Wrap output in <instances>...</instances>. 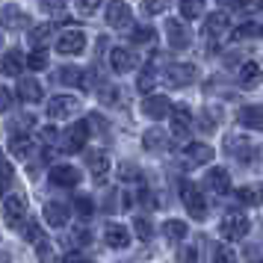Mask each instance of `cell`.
I'll list each match as a JSON object with an SVG mask.
<instances>
[{
    "mask_svg": "<svg viewBox=\"0 0 263 263\" xmlns=\"http://www.w3.org/2000/svg\"><path fill=\"white\" fill-rule=\"evenodd\" d=\"M74 9L89 18V15H95L98 9H101V3H98V0H77V3H74Z\"/></svg>",
    "mask_w": 263,
    "mask_h": 263,
    "instance_id": "60d3db41",
    "label": "cell"
},
{
    "mask_svg": "<svg viewBox=\"0 0 263 263\" xmlns=\"http://www.w3.org/2000/svg\"><path fill=\"white\" fill-rule=\"evenodd\" d=\"M130 39H133V45H154L157 33L151 30V27H136V30L130 33Z\"/></svg>",
    "mask_w": 263,
    "mask_h": 263,
    "instance_id": "836d02e7",
    "label": "cell"
},
{
    "mask_svg": "<svg viewBox=\"0 0 263 263\" xmlns=\"http://www.w3.org/2000/svg\"><path fill=\"white\" fill-rule=\"evenodd\" d=\"M15 92H18V98H21V101H27V104H39V101L45 98V89L39 86L36 77H21Z\"/></svg>",
    "mask_w": 263,
    "mask_h": 263,
    "instance_id": "2e32d148",
    "label": "cell"
},
{
    "mask_svg": "<svg viewBox=\"0 0 263 263\" xmlns=\"http://www.w3.org/2000/svg\"><path fill=\"white\" fill-rule=\"evenodd\" d=\"M80 168H74L68 166V163H60V166H53L50 168V175L48 180L53 183V186H62V190H71V186H80Z\"/></svg>",
    "mask_w": 263,
    "mask_h": 263,
    "instance_id": "9c48e42d",
    "label": "cell"
},
{
    "mask_svg": "<svg viewBox=\"0 0 263 263\" xmlns=\"http://www.w3.org/2000/svg\"><path fill=\"white\" fill-rule=\"evenodd\" d=\"M116 175H119L121 180H139V178H142V172H139V168L133 166V163H121Z\"/></svg>",
    "mask_w": 263,
    "mask_h": 263,
    "instance_id": "ab89813d",
    "label": "cell"
},
{
    "mask_svg": "<svg viewBox=\"0 0 263 263\" xmlns=\"http://www.w3.org/2000/svg\"><path fill=\"white\" fill-rule=\"evenodd\" d=\"M237 198H239V204L257 207V204L263 201V190H260V186H239V190H237Z\"/></svg>",
    "mask_w": 263,
    "mask_h": 263,
    "instance_id": "f1b7e54d",
    "label": "cell"
},
{
    "mask_svg": "<svg viewBox=\"0 0 263 263\" xmlns=\"http://www.w3.org/2000/svg\"><path fill=\"white\" fill-rule=\"evenodd\" d=\"M222 33H231V18H228L225 12H213L210 18H207V24H204V39L210 42L207 45V53H216V39L222 36Z\"/></svg>",
    "mask_w": 263,
    "mask_h": 263,
    "instance_id": "8992f818",
    "label": "cell"
},
{
    "mask_svg": "<svg viewBox=\"0 0 263 263\" xmlns=\"http://www.w3.org/2000/svg\"><path fill=\"white\" fill-rule=\"evenodd\" d=\"M130 6L127 3H109L107 6V24L116 27V30H121V27L130 24Z\"/></svg>",
    "mask_w": 263,
    "mask_h": 263,
    "instance_id": "7402d4cb",
    "label": "cell"
},
{
    "mask_svg": "<svg viewBox=\"0 0 263 263\" xmlns=\"http://www.w3.org/2000/svg\"><path fill=\"white\" fill-rule=\"evenodd\" d=\"M42 237H45V234H42V225H39V222H27V225H24V239H27V242L42 246Z\"/></svg>",
    "mask_w": 263,
    "mask_h": 263,
    "instance_id": "f35d334b",
    "label": "cell"
},
{
    "mask_svg": "<svg viewBox=\"0 0 263 263\" xmlns=\"http://www.w3.org/2000/svg\"><path fill=\"white\" fill-rule=\"evenodd\" d=\"M65 9H68V6H65V3H42V12H65Z\"/></svg>",
    "mask_w": 263,
    "mask_h": 263,
    "instance_id": "f5cc1de1",
    "label": "cell"
},
{
    "mask_svg": "<svg viewBox=\"0 0 263 263\" xmlns=\"http://www.w3.org/2000/svg\"><path fill=\"white\" fill-rule=\"evenodd\" d=\"M86 139H89V121H74L71 127L62 133L60 148L68 151V154H74V151H80V148L86 145Z\"/></svg>",
    "mask_w": 263,
    "mask_h": 263,
    "instance_id": "52a82bcc",
    "label": "cell"
},
{
    "mask_svg": "<svg viewBox=\"0 0 263 263\" xmlns=\"http://www.w3.org/2000/svg\"><path fill=\"white\" fill-rule=\"evenodd\" d=\"M50 39V24H39L30 30V45H36V50H42V45Z\"/></svg>",
    "mask_w": 263,
    "mask_h": 263,
    "instance_id": "d6a6232c",
    "label": "cell"
},
{
    "mask_svg": "<svg viewBox=\"0 0 263 263\" xmlns=\"http://www.w3.org/2000/svg\"><path fill=\"white\" fill-rule=\"evenodd\" d=\"M175 263H198V251L192 249V246H186V249L178 251V260Z\"/></svg>",
    "mask_w": 263,
    "mask_h": 263,
    "instance_id": "7bdbcfd3",
    "label": "cell"
},
{
    "mask_svg": "<svg viewBox=\"0 0 263 263\" xmlns=\"http://www.w3.org/2000/svg\"><path fill=\"white\" fill-rule=\"evenodd\" d=\"M27 65H30L33 71H45V68H48V50H33V53L27 57Z\"/></svg>",
    "mask_w": 263,
    "mask_h": 263,
    "instance_id": "74e56055",
    "label": "cell"
},
{
    "mask_svg": "<svg viewBox=\"0 0 263 263\" xmlns=\"http://www.w3.org/2000/svg\"><path fill=\"white\" fill-rule=\"evenodd\" d=\"M83 48H86L83 30H65L57 39V53H62V57H77V53H83Z\"/></svg>",
    "mask_w": 263,
    "mask_h": 263,
    "instance_id": "ba28073f",
    "label": "cell"
},
{
    "mask_svg": "<svg viewBox=\"0 0 263 263\" xmlns=\"http://www.w3.org/2000/svg\"><path fill=\"white\" fill-rule=\"evenodd\" d=\"M109 65H112L116 74H127V71L136 68V57H133L127 48H112L109 50Z\"/></svg>",
    "mask_w": 263,
    "mask_h": 263,
    "instance_id": "e0dca14e",
    "label": "cell"
},
{
    "mask_svg": "<svg viewBox=\"0 0 263 263\" xmlns=\"http://www.w3.org/2000/svg\"><path fill=\"white\" fill-rule=\"evenodd\" d=\"M263 80V71L257 62H242L239 65V86H246V89H254V86Z\"/></svg>",
    "mask_w": 263,
    "mask_h": 263,
    "instance_id": "cb8c5ba5",
    "label": "cell"
},
{
    "mask_svg": "<svg viewBox=\"0 0 263 263\" xmlns=\"http://www.w3.org/2000/svg\"><path fill=\"white\" fill-rule=\"evenodd\" d=\"M24 21H27V15L21 12L18 6H9V3H6V6H0V24H3V27H9V30H18V27L24 24Z\"/></svg>",
    "mask_w": 263,
    "mask_h": 263,
    "instance_id": "d4e9b609",
    "label": "cell"
},
{
    "mask_svg": "<svg viewBox=\"0 0 263 263\" xmlns=\"http://www.w3.org/2000/svg\"><path fill=\"white\" fill-rule=\"evenodd\" d=\"M142 145H145V151H166L168 148V136L160 127H151V130H145L142 133Z\"/></svg>",
    "mask_w": 263,
    "mask_h": 263,
    "instance_id": "603a6c76",
    "label": "cell"
},
{
    "mask_svg": "<svg viewBox=\"0 0 263 263\" xmlns=\"http://www.w3.org/2000/svg\"><path fill=\"white\" fill-rule=\"evenodd\" d=\"M9 180H12V166L0 157V192H3V186H6Z\"/></svg>",
    "mask_w": 263,
    "mask_h": 263,
    "instance_id": "ee69618b",
    "label": "cell"
},
{
    "mask_svg": "<svg viewBox=\"0 0 263 263\" xmlns=\"http://www.w3.org/2000/svg\"><path fill=\"white\" fill-rule=\"evenodd\" d=\"M133 231L139 234V239H151L154 237V225H151L148 216H136V219H133Z\"/></svg>",
    "mask_w": 263,
    "mask_h": 263,
    "instance_id": "1f68e13d",
    "label": "cell"
},
{
    "mask_svg": "<svg viewBox=\"0 0 263 263\" xmlns=\"http://www.w3.org/2000/svg\"><path fill=\"white\" fill-rule=\"evenodd\" d=\"M237 121L242 127H249V130H263V107L260 104H249V107L239 109Z\"/></svg>",
    "mask_w": 263,
    "mask_h": 263,
    "instance_id": "d6986e66",
    "label": "cell"
},
{
    "mask_svg": "<svg viewBox=\"0 0 263 263\" xmlns=\"http://www.w3.org/2000/svg\"><path fill=\"white\" fill-rule=\"evenodd\" d=\"M39 260H42V263H53V249H50L48 242H45V246H39Z\"/></svg>",
    "mask_w": 263,
    "mask_h": 263,
    "instance_id": "816d5d0a",
    "label": "cell"
},
{
    "mask_svg": "<svg viewBox=\"0 0 263 263\" xmlns=\"http://www.w3.org/2000/svg\"><path fill=\"white\" fill-rule=\"evenodd\" d=\"M0 48H3V36H0Z\"/></svg>",
    "mask_w": 263,
    "mask_h": 263,
    "instance_id": "9f6ffc18",
    "label": "cell"
},
{
    "mask_svg": "<svg viewBox=\"0 0 263 263\" xmlns=\"http://www.w3.org/2000/svg\"><path fill=\"white\" fill-rule=\"evenodd\" d=\"M83 68H77V65H65V68H60V83L62 86H80L83 89Z\"/></svg>",
    "mask_w": 263,
    "mask_h": 263,
    "instance_id": "83f0119b",
    "label": "cell"
},
{
    "mask_svg": "<svg viewBox=\"0 0 263 263\" xmlns=\"http://www.w3.org/2000/svg\"><path fill=\"white\" fill-rule=\"evenodd\" d=\"M57 139H62L60 133H57V127H42V142L45 145H53Z\"/></svg>",
    "mask_w": 263,
    "mask_h": 263,
    "instance_id": "7dc6e473",
    "label": "cell"
},
{
    "mask_svg": "<svg viewBox=\"0 0 263 263\" xmlns=\"http://www.w3.org/2000/svg\"><path fill=\"white\" fill-rule=\"evenodd\" d=\"M62 263H92V257H83L80 251H68V254L62 257Z\"/></svg>",
    "mask_w": 263,
    "mask_h": 263,
    "instance_id": "f907efd6",
    "label": "cell"
},
{
    "mask_svg": "<svg viewBox=\"0 0 263 263\" xmlns=\"http://www.w3.org/2000/svg\"><path fill=\"white\" fill-rule=\"evenodd\" d=\"M183 157L190 160V166H207V163H213V145L207 142H190L186 148H183Z\"/></svg>",
    "mask_w": 263,
    "mask_h": 263,
    "instance_id": "7c38bea8",
    "label": "cell"
},
{
    "mask_svg": "<svg viewBox=\"0 0 263 263\" xmlns=\"http://www.w3.org/2000/svg\"><path fill=\"white\" fill-rule=\"evenodd\" d=\"M210 263H237V254L228 242H213L210 246Z\"/></svg>",
    "mask_w": 263,
    "mask_h": 263,
    "instance_id": "484cf974",
    "label": "cell"
},
{
    "mask_svg": "<svg viewBox=\"0 0 263 263\" xmlns=\"http://www.w3.org/2000/svg\"><path fill=\"white\" fill-rule=\"evenodd\" d=\"M71 239H74V246H89V242H92V237H89V231H86V228H74Z\"/></svg>",
    "mask_w": 263,
    "mask_h": 263,
    "instance_id": "f6af8a7d",
    "label": "cell"
},
{
    "mask_svg": "<svg viewBox=\"0 0 263 263\" xmlns=\"http://www.w3.org/2000/svg\"><path fill=\"white\" fill-rule=\"evenodd\" d=\"M180 201H183L186 213H190L195 222H204V219H207V201H204L201 190H198L192 180H180Z\"/></svg>",
    "mask_w": 263,
    "mask_h": 263,
    "instance_id": "6da1fadb",
    "label": "cell"
},
{
    "mask_svg": "<svg viewBox=\"0 0 263 263\" xmlns=\"http://www.w3.org/2000/svg\"><path fill=\"white\" fill-rule=\"evenodd\" d=\"M168 119H172V133L175 136H186V130H190V124H192V109L186 104H175Z\"/></svg>",
    "mask_w": 263,
    "mask_h": 263,
    "instance_id": "5bb4252c",
    "label": "cell"
},
{
    "mask_svg": "<svg viewBox=\"0 0 263 263\" xmlns=\"http://www.w3.org/2000/svg\"><path fill=\"white\" fill-rule=\"evenodd\" d=\"M9 151L15 157H27L30 154V136L27 133H9Z\"/></svg>",
    "mask_w": 263,
    "mask_h": 263,
    "instance_id": "f546056e",
    "label": "cell"
},
{
    "mask_svg": "<svg viewBox=\"0 0 263 263\" xmlns=\"http://www.w3.org/2000/svg\"><path fill=\"white\" fill-rule=\"evenodd\" d=\"M186 234H190V231H186V222H180V219H168V222H163V237L172 239V242L183 239Z\"/></svg>",
    "mask_w": 263,
    "mask_h": 263,
    "instance_id": "4316f807",
    "label": "cell"
},
{
    "mask_svg": "<svg viewBox=\"0 0 263 263\" xmlns=\"http://www.w3.org/2000/svg\"><path fill=\"white\" fill-rule=\"evenodd\" d=\"M166 39H168V48L175 50H186L192 45V30L186 21H178V18H172L166 21Z\"/></svg>",
    "mask_w": 263,
    "mask_h": 263,
    "instance_id": "5b68a950",
    "label": "cell"
},
{
    "mask_svg": "<svg viewBox=\"0 0 263 263\" xmlns=\"http://www.w3.org/2000/svg\"><path fill=\"white\" fill-rule=\"evenodd\" d=\"M24 65H27V60L21 57V50H6V53H3V60H0V71L21 80V71H24Z\"/></svg>",
    "mask_w": 263,
    "mask_h": 263,
    "instance_id": "ffe728a7",
    "label": "cell"
},
{
    "mask_svg": "<svg viewBox=\"0 0 263 263\" xmlns=\"http://www.w3.org/2000/svg\"><path fill=\"white\" fill-rule=\"evenodd\" d=\"M89 127H95V130H107V121H104V116H101V112H92V116H89Z\"/></svg>",
    "mask_w": 263,
    "mask_h": 263,
    "instance_id": "681fc988",
    "label": "cell"
},
{
    "mask_svg": "<svg viewBox=\"0 0 263 263\" xmlns=\"http://www.w3.org/2000/svg\"><path fill=\"white\" fill-rule=\"evenodd\" d=\"M204 183L210 186L213 195H228V192H231V175H228L225 168H219V166H213L210 172H207Z\"/></svg>",
    "mask_w": 263,
    "mask_h": 263,
    "instance_id": "9a60e30c",
    "label": "cell"
},
{
    "mask_svg": "<svg viewBox=\"0 0 263 263\" xmlns=\"http://www.w3.org/2000/svg\"><path fill=\"white\" fill-rule=\"evenodd\" d=\"M172 107H175V104H172L166 95H145V101H142V112L154 121L168 119V116H172Z\"/></svg>",
    "mask_w": 263,
    "mask_h": 263,
    "instance_id": "8fae6325",
    "label": "cell"
},
{
    "mask_svg": "<svg viewBox=\"0 0 263 263\" xmlns=\"http://www.w3.org/2000/svg\"><path fill=\"white\" fill-rule=\"evenodd\" d=\"M260 263H263V260H260Z\"/></svg>",
    "mask_w": 263,
    "mask_h": 263,
    "instance_id": "680465c9",
    "label": "cell"
},
{
    "mask_svg": "<svg viewBox=\"0 0 263 263\" xmlns=\"http://www.w3.org/2000/svg\"><path fill=\"white\" fill-rule=\"evenodd\" d=\"M80 112V101L71 95H57L48 101V116L50 119H71Z\"/></svg>",
    "mask_w": 263,
    "mask_h": 263,
    "instance_id": "30bf717a",
    "label": "cell"
},
{
    "mask_svg": "<svg viewBox=\"0 0 263 263\" xmlns=\"http://www.w3.org/2000/svg\"><path fill=\"white\" fill-rule=\"evenodd\" d=\"M0 263H9V257H6V251H0Z\"/></svg>",
    "mask_w": 263,
    "mask_h": 263,
    "instance_id": "11a10c76",
    "label": "cell"
},
{
    "mask_svg": "<svg viewBox=\"0 0 263 263\" xmlns=\"http://www.w3.org/2000/svg\"><path fill=\"white\" fill-rule=\"evenodd\" d=\"M86 163H89V172H92V178L104 180L109 175V157L104 154V151H98V148H92L89 154H86Z\"/></svg>",
    "mask_w": 263,
    "mask_h": 263,
    "instance_id": "44dd1931",
    "label": "cell"
},
{
    "mask_svg": "<svg viewBox=\"0 0 263 263\" xmlns=\"http://www.w3.org/2000/svg\"><path fill=\"white\" fill-rule=\"evenodd\" d=\"M98 98H101V104L116 107V104H121V89H119V86H104V89L98 92Z\"/></svg>",
    "mask_w": 263,
    "mask_h": 263,
    "instance_id": "e575fe53",
    "label": "cell"
},
{
    "mask_svg": "<svg viewBox=\"0 0 263 263\" xmlns=\"http://www.w3.org/2000/svg\"><path fill=\"white\" fill-rule=\"evenodd\" d=\"M157 80H160V74H157L154 68H142L139 77H136V89H139V92H154Z\"/></svg>",
    "mask_w": 263,
    "mask_h": 263,
    "instance_id": "4dcf8cb0",
    "label": "cell"
},
{
    "mask_svg": "<svg viewBox=\"0 0 263 263\" xmlns=\"http://www.w3.org/2000/svg\"><path fill=\"white\" fill-rule=\"evenodd\" d=\"M68 216H71V210H68L65 204H60V201L45 204V222H48L50 228H65L68 225Z\"/></svg>",
    "mask_w": 263,
    "mask_h": 263,
    "instance_id": "ac0fdd59",
    "label": "cell"
},
{
    "mask_svg": "<svg viewBox=\"0 0 263 263\" xmlns=\"http://www.w3.org/2000/svg\"><path fill=\"white\" fill-rule=\"evenodd\" d=\"M219 234L225 239H242L249 234V219H246V213H239V210L225 213L222 222H219Z\"/></svg>",
    "mask_w": 263,
    "mask_h": 263,
    "instance_id": "3957f363",
    "label": "cell"
},
{
    "mask_svg": "<svg viewBox=\"0 0 263 263\" xmlns=\"http://www.w3.org/2000/svg\"><path fill=\"white\" fill-rule=\"evenodd\" d=\"M3 222L12 231H21L27 225V201L21 195H6L3 198Z\"/></svg>",
    "mask_w": 263,
    "mask_h": 263,
    "instance_id": "7a4b0ae2",
    "label": "cell"
},
{
    "mask_svg": "<svg viewBox=\"0 0 263 263\" xmlns=\"http://www.w3.org/2000/svg\"><path fill=\"white\" fill-rule=\"evenodd\" d=\"M198 80V68L192 65V62H172L166 68V83L180 89V86H190Z\"/></svg>",
    "mask_w": 263,
    "mask_h": 263,
    "instance_id": "277c9868",
    "label": "cell"
},
{
    "mask_svg": "<svg viewBox=\"0 0 263 263\" xmlns=\"http://www.w3.org/2000/svg\"><path fill=\"white\" fill-rule=\"evenodd\" d=\"M142 9L148 15H160L163 9H166V3H142Z\"/></svg>",
    "mask_w": 263,
    "mask_h": 263,
    "instance_id": "db71d44e",
    "label": "cell"
},
{
    "mask_svg": "<svg viewBox=\"0 0 263 263\" xmlns=\"http://www.w3.org/2000/svg\"><path fill=\"white\" fill-rule=\"evenodd\" d=\"M74 210L83 216V219H92V216H95V201H92L89 195H77V198H74Z\"/></svg>",
    "mask_w": 263,
    "mask_h": 263,
    "instance_id": "d590c367",
    "label": "cell"
},
{
    "mask_svg": "<svg viewBox=\"0 0 263 263\" xmlns=\"http://www.w3.org/2000/svg\"><path fill=\"white\" fill-rule=\"evenodd\" d=\"M260 36H263V30H260Z\"/></svg>",
    "mask_w": 263,
    "mask_h": 263,
    "instance_id": "6f0895ef",
    "label": "cell"
},
{
    "mask_svg": "<svg viewBox=\"0 0 263 263\" xmlns=\"http://www.w3.org/2000/svg\"><path fill=\"white\" fill-rule=\"evenodd\" d=\"M104 239H107L109 249L124 251L127 246H130V231H127L124 225H119V222H109V225L104 228Z\"/></svg>",
    "mask_w": 263,
    "mask_h": 263,
    "instance_id": "4fadbf2b",
    "label": "cell"
},
{
    "mask_svg": "<svg viewBox=\"0 0 263 263\" xmlns=\"http://www.w3.org/2000/svg\"><path fill=\"white\" fill-rule=\"evenodd\" d=\"M198 127H201L204 133H213V130H216V119H210V109H207V112L201 116V121H198Z\"/></svg>",
    "mask_w": 263,
    "mask_h": 263,
    "instance_id": "c3c4849f",
    "label": "cell"
},
{
    "mask_svg": "<svg viewBox=\"0 0 263 263\" xmlns=\"http://www.w3.org/2000/svg\"><path fill=\"white\" fill-rule=\"evenodd\" d=\"M178 9H180V15H183L186 21H192V18H198V15L204 12V3H201V0H190V3L183 0V3H180Z\"/></svg>",
    "mask_w": 263,
    "mask_h": 263,
    "instance_id": "8d00e7d4",
    "label": "cell"
},
{
    "mask_svg": "<svg viewBox=\"0 0 263 263\" xmlns=\"http://www.w3.org/2000/svg\"><path fill=\"white\" fill-rule=\"evenodd\" d=\"M231 36H234V42H242V39H249V36H257V27L242 24V27H237V30H231Z\"/></svg>",
    "mask_w": 263,
    "mask_h": 263,
    "instance_id": "b9f144b4",
    "label": "cell"
},
{
    "mask_svg": "<svg viewBox=\"0 0 263 263\" xmlns=\"http://www.w3.org/2000/svg\"><path fill=\"white\" fill-rule=\"evenodd\" d=\"M9 107H12V89L0 86V112H6Z\"/></svg>",
    "mask_w": 263,
    "mask_h": 263,
    "instance_id": "bcb514c9",
    "label": "cell"
}]
</instances>
